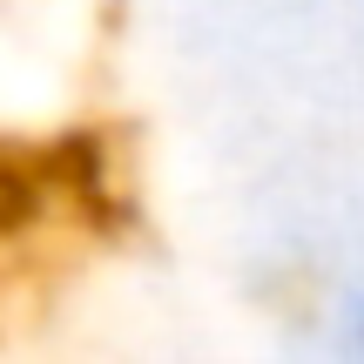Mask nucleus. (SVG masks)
Returning a JSON list of instances; mask_svg holds the SVG:
<instances>
[{
	"label": "nucleus",
	"instance_id": "1",
	"mask_svg": "<svg viewBox=\"0 0 364 364\" xmlns=\"http://www.w3.org/2000/svg\"><path fill=\"white\" fill-rule=\"evenodd\" d=\"M344 324H351V351H364V290L344 304Z\"/></svg>",
	"mask_w": 364,
	"mask_h": 364
}]
</instances>
